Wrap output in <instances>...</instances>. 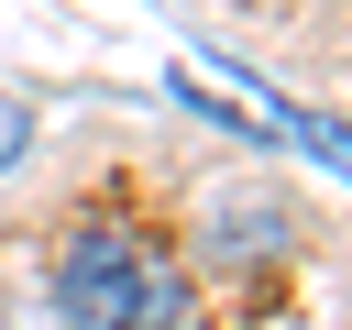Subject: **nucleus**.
<instances>
[{
    "mask_svg": "<svg viewBox=\"0 0 352 330\" xmlns=\"http://www.w3.org/2000/svg\"><path fill=\"white\" fill-rule=\"evenodd\" d=\"M55 308H66V330H176L187 319V275L143 231L77 220L66 253H55Z\"/></svg>",
    "mask_w": 352,
    "mask_h": 330,
    "instance_id": "f257e3e1",
    "label": "nucleus"
},
{
    "mask_svg": "<svg viewBox=\"0 0 352 330\" xmlns=\"http://www.w3.org/2000/svg\"><path fill=\"white\" fill-rule=\"evenodd\" d=\"M22 143H33V99H0V176L22 165Z\"/></svg>",
    "mask_w": 352,
    "mask_h": 330,
    "instance_id": "f03ea898",
    "label": "nucleus"
}]
</instances>
